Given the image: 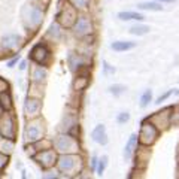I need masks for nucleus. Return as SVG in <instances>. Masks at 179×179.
I'll return each instance as SVG.
<instances>
[{
	"label": "nucleus",
	"instance_id": "1",
	"mask_svg": "<svg viewBox=\"0 0 179 179\" xmlns=\"http://www.w3.org/2000/svg\"><path fill=\"white\" fill-rule=\"evenodd\" d=\"M160 131L155 125L152 124L151 121L145 119L142 125H140V131H139L138 136V142L140 145H145V146H151L157 139H158Z\"/></svg>",
	"mask_w": 179,
	"mask_h": 179
},
{
	"label": "nucleus",
	"instance_id": "2",
	"mask_svg": "<svg viewBox=\"0 0 179 179\" xmlns=\"http://www.w3.org/2000/svg\"><path fill=\"white\" fill-rule=\"evenodd\" d=\"M81 158L72 155V154H63L60 158L57 160V167L58 170L63 173H70L76 170V169H81Z\"/></svg>",
	"mask_w": 179,
	"mask_h": 179
},
{
	"label": "nucleus",
	"instance_id": "3",
	"mask_svg": "<svg viewBox=\"0 0 179 179\" xmlns=\"http://www.w3.org/2000/svg\"><path fill=\"white\" fill-rule=\"evenodd\" d=\"M79 146L78 142L75 140L73 136L70 134H60L55 139V149L61 154H69V152H75Z\"/></svg>",
	"mask_w": 179,
	"mask_h": 179
},
{
	"label": "nucleus",
	"instance_id": "4",
	"mask_svg": "<svg viewBox=\"0 0 179 179\" xmlns=\"http://www.w3.org/2000/svg\"><path fill=\"white\" fill-rule=\"evenodd\" d=\"M35 160L42 166V167H45V169H49V167H52V166L57 163V154H55L54 149H43L37 155H35Z\"/></svg>",
	"mask_w": 179,
	"mask_h": 179
},
{
	"label": "nucleus",
	"instance_id": "5",
	"mask_svg": "<svg viewBox=\"0 0 179 179\" xmlns=\"http://www.w3.org/2000/svg\"><path fill=\"white\" fill-rule=\"evenodd\" d=\"M43 127H42L41 123H33L30 124L26 128V133H24V138H26V142H30V143H35L36 140L39 139H43Z\"/></svg>",
	"mask_w": 179,
	"mask_h": 179
},
{
	"label": "nucleus",
	"instance_id": "6",
	"mask_svg": "<svg viewBox=\"0 0 179 179\" xmlns=\"http://www.w3.org/2000/svg\"><path fill=\"white\" fill-rule=\"evenodd\" d=\"M58 18H60V22H61L64 27H72L75 24V21L78 20V14H76V11H75V6H69L67 5L60 12Z\"/></svg>",
	"mask_w": 179,
	"mask_h": 179
},
{
	"label": "nucleus",
	"instance_id": "7",
	"mask_svg": "<svg viewBox=\"0 0 179 179\" xmlns=\"http://www.w3.org/2000/svg\"><path fill=\"white\" fill-rule=\"evenodd\" d=\"M0 133L5 136L6 139H14L15 136V127L14 121L9 115H3L2 121H0Z\"/></svg>",
	"mask_w": 179,
	"mask_h": 179
},
{
	"label": "nucleus",
	"instance_id": "8",
	"mask_svg": "<svg viewBox=\"0 0 179 179\" xmlns=\"http://www.w3.org/2000/svg\"><path fill=\"white\" fill-rule=\"evenodd\" d=\"M73 28H75V33L78 36H85L91 31L93 27H91V21H90L88 17H79V18L75 21Z\"/></svg>",
	"mask_w": 179,
	"mask_h": 179
},
{
	"label": "nucleus",
	"instance_id": "9",
	"mask_svg": "<svg viewBox=\"0 0 179 179\" xmlns=\"http://www.w3.org/2000/svg\"><path fill=\"white\" fill-rule=\"evenodd\" d=\"M31 58L39 64H43L49 58V51L46 49V46L43 45H36L35 48L31 49Z\"/></svg>",
	"mask_w": 179,
	"mask_h": 179
},
{
	"label": "nucleus",
	"instance_id": "10",
	"mask_svg": "<svg viewBox=\"0 0 179 179\" xmlns=\"http://www.w3.org/2000/svg\"><path fill=\"white\" fill-rule=\"evenodd\" d=\"M41 110V100L37 99H27L24 103V112L27 117H36Z\"/></svg>",
	"mask_w": 179,
	"mask_h": 179
},
{
	"label": "nucleus",
	"instance_id": "11",
	"mask_svg": "<svg viewBox=\"0 0 179 179\" xmlns=\"http://www.w3.org/2000/svg\"><path fill=\"white\" fill-rule=\"evenodd\" d=\"M91 136H93V140H94V142H97V143H100V145H106V143H108V134H106V127H104L103 124L97 125L96 128L93 130Z\"/></svg>",
	"mask_w": 179,
	"mask_h": 179
},
{
	"label": "nucleus",
	"instance_id": "12",
	"mask_svg": "<svg viewBox=\"0 0 179 179\" xmlns=\"http://www.w3.org/2000/svg\"><path fill=\"white\" fill-rule=\"evenodd\" d=\"M18 45H20V36L18 35L11 33V35H6L2 39V46L6 49H15Z\"/></svg>",
	"mask_w": 179,
	"mask_h": 179
},
{
	"label": "nucleus",
	"instance_id": "13",
	"mask_svg": "<svg viewBox=\"0 0 179 179\" xmlns=\"http://www.w3.org/2000/svg\"><path fill=\"white\" fill-rule=\"evenodd\" d=\"M28 17H30V24H31L33 27H37V26L42 22L43 14H42L41 9H37L36 6H31L30 7V14H28Z\"/></svg>",
	"mask_w": 179,
	"mask_h": 179
},
{
	"label": "nucleus",
	"instance_id": "14",
	"mask_svg": "<svg viewBox=\"0 0 179 179\" xmlns=\"http://www.w3.org/2000/svg\"><path fill=\"white\" fill-rule=\"evenodd\" d=\"M136 146H138V136H136V134H131L130 139H128V142H127V145H125V148H124V158L125 160L131 158V154H133Z\"/></svg>",
	"mask_w": 179,
	"mask_h": 179
},
{
	"label": "nucleus",
	"instance_id": "15",
	"mask_svg": "<svg viewBox=\"0 0 179 179\" xmlns=\"http://www.w3.org/2000/svg\"><path fill=\"white\" fill-rule=\"evenodd\" d=\"M136 46V43L134 42H114L112 45H110V48L114 49V51H118V52H123V51H128V49H133Z\"/></svg>",
	"mask_w": 179,
	"mask_h": 179
},
{
	"label": "nucleus",
	"instance_id": "16",
	"mask_svg": "<svg viewBox=\"0 0 179 179\" xmlns=\"http://www.w3.org/2000/svg\"><path fill=\"white\" fill-rule=\"evenodd\" d=\"M118 18H119V20H123V21H130V20L142 21V20H145V17L142 14L131 12V11H124V12H119V14H118Z\"/></svg>",
	"mask_w": 179,
	"mask_h": 179
},
{
	"label": "nucleus",
	"instance_id": "17",
	"mask_svg": "<svg viewBox=\"0 0 179 179\" xmlns=\"http://www.w3.org/2000/svg\"><path fill=\"white\" fill-rule=\"evenodd\" d=\"M138 7L142 9V11H154V12L163 11V6L157 2H143V3H139Z\"/></svg>",
	"mask_w": 179,
	"mask_h": 179
},
{
	"label": "nucleus",
	"instance_id": "18",
	"mask_svg": "<svg viewBox=\"0 0 179 179\" xmlns=\"http://www.w3.org/2000/svg\"><path fill=\"white\" fill-rule=\"evenodd\" d=\"M67 61H69V66H70V70H72V72L78 70L81 67V64H82V60H81V57L78 54H69Z\"/></svg>",
	"mask_w": 179,
	"mask_h": 179
},
{
	"label": "nucleus",
	"instance_id": "19",
	"mask_svg": "<svg viewBox=\"0 0 179 179\" xmlns=\"http://www.w3.org/2000/svg\"><path fill=\"white\" fill-rule=\"evenodd\" d=\"M14 149V139H3L2 142H0V151L3 152V154H6L9 155L11 152Z\"/></svg>",
	"mask_w": 179,
	"mask_h": 179
},
{
	"label": "nucleus",
	"instance_id": "20",
	"mask_svg": "<svg viewBox=\"0 0 179 179\" xmlns=\"http://www.w3.org/2000/svg\"><path fill=\"white\" fill-rule=\"evenodd\" d=\"M0 106L6 110H9L12 108V99H11V94L7 91H3L0 94Z\"/></svg>",
	"mask_w": 179,
	"mask_h": 179
},
{
	"label": "nucleus",
	"instance_id": "21",
	"mask_svg": "<svg viewBox=\"0 0 179 179\" xmlns=\"http://www.w3.org/2000/svg\"><path fill=\"white\" fill-rule=\"evenodd\" d=\"M130 33L136 36H143L146 33H149V27L148 26H142V24H138V26H133L130 27Z\"/></svg>",
	"mask_w": 179,
	"mask_h": 179
},
{
	"label": "nucleus",
	"instance_id": "22",
	"mask_svg": "<svg viewBox=\"0 0 179 179\" xmlns=\"http://www.w3.org/2000/svg\"><path fill=\"white\" fill-rule=\"evenodd\" d=\"M46 70L42 69V67H36L33 70V81L35 82H42V81H45V78H46Z\"/></svg>",
	"mask_w": 179,
	"mask_h": 179
},
{
	"label": "nucleus",
	"instance_id": "23",
	"mask_svg": "<svg viewBox=\"0 0 179 179\" xmlns=\"http://www.w3.org/2000/svg\"><path fill=\"white\" fill-rule=\"evenodd\" d=\"M151 99H152V91L151 90H146L142 94V97H140V108H146L149 104V102H151Z\"/></svg>",
	"mask_w": 179,
	"mask_h": 179
},
{
	"label": "nucleus",
	"instance_id": "24",
	"mask_svg": "<svg viewBox=\"0 0 179 179\" xmlns=\"http://www.w3.org/2000/svg\"><path fill=\"white\" fill-rule=\"evenodd\" d=\"M125 90L127 88H125L124 85H121V84H115V85H112V87L109 88V91L114 94V96H121Z\"/></svg>",
	"mask_w": 179,
	"mask_h": 179
},
{
	"label": "nucleus",
	"instance_id": "25",
	"mask_svg": "<svg viewBox=\"0 0 179 179\" xmlns=\"http://www.w3.org/2000/svg\"><path fill=\"white\" fill-rule=\"evenodd\" d=\"M88 84V76H82V78H78L75 81V88L76 90H84Z\"/></svg>",
	"mask_w": 179,
	"mask_h": 179
},
{
	"label": "nucleus",
	"instance_id": "26",
	"mask_svg": "<svg viewBox=\"0 0 179 179\" xmlns=\"http://www.w3.org/2000/svg\"><path fill=\"white\" fill-rule=\"evenodd\" d=\"M49 35L54 36L55 39H58V37L61 36V31H60V27H58V24H52V26L49 27Z\"/></svg>",
	"mask_w": 179,
	"mask_h": 179
},
{
	"label": "nucleus",
	"instance_id": "27",
	"mask_svg": "<svg viewBox=\"0 0 179 179\" xmlns=\"http://www.w3.org/2000/svg\"><path fill=\"white\" fill-rule=\"evenodd\" d=\"M106 166H108V157H106V155H103V157H102V160H100V163H99V169H97L99 175H103L104 169H106Z\"/></svg>",
	"mask_w": 179,
	"mask_h": 179
},
{
	"label": "nucleus",
	"instance_id": "28",
	"mask_svg": "<svg viewBox=\"0 0 179 179\" xmlns=\"http://www.w3.org/2000/svg\"><path fill=\"white\" fill-rule=\"evenodd\" d=\"M128 119H130V114L128 112H121V114H118V117H117V121L119 124H125Z\"/></svg>",
	"mask_w": 179,
	"mask_h": 179
},
{
	"label": "nucleus",
	"instance_id": "29",
	"mask_svg": "<svg viewBox=\"0 0 179 179\" xmlns=\"http://www.w3.org/2000/svg\"><path fill=\"white\" fill-rule=\"evenodd\" d=\"M72 6L75 7H87L90 3V0H70Z\"/></svg>",
	"mask_w": 179,
	"mask_h": 179
},
{
	"label": "nucleus",
	"instance_id": "30",
	"mask_svg": "<svg viewBox=\"0 0 179 179\" xmlns=\"http://www.w3.org/2000/svg\"><path fill=\"white\" fill-rule=\"evenodd\" d=\"M103 70H104L106 75H109V73L110 75H114V73H115V67H112L108 61H103Z\"/></svg>",
	"mask_w": 179,
	"mask_h": 179
},
{
	"label": "nucleus",
	"instance_id": "31",
	"mask_svg": "<svg viewBox=\"0 0 179 179\" xmlns=\"http://www.w3.org/2000/svg\"><path fill=\"white\" fill-rule=\"evenodd\" d=\"M172 94H173V90H170V91H167V93H164L163 96H160L158 99H157V102H155V104H161V103H163V102L166 100V99H169V97L172 96Z\"/></svg>",
	"mask_w": 179,
	"mask_h": 179
},
{
	"label": "nucleus",
	"instance_id": "32",
	"mask_svg": "<svg viewBox=\"0 0 179 179\" xmlns=\"http://www.w3.org/2000/svg\"><path fill=\"white\" fill-rule=\"evenodd\" d=\"M6 164H7V155L0 151V170H2V169H3Z\"/></svg>",
	"mask_w": 179,
	"mask_h": 179
},
{
	"label": "nucleus",
	"instance_id": "33",
	"mask_svg": "<svg viewBox=\"0 0 179 179\" xmlns=\"http://www.w3.org/2000/svg\"><path fill=\"white\" fill-rule=\"evenodd\" d=\"M6 90H7V82L3 81V79H0V93H3V91H6Z\"/></svg>",
	"mask_w": 179,
	"mask_h": 179
},
{
	"label": "nucleus",
	"instance_id": "34",
	"mask_svg": "<svg viewBox=\"0 0 179 179\" xmlns=\"http://www.w3.org/2000/svg\"><path fill=\"white\" fill-rule=\"evenodd\" d=\"M17 61H18V57H17L15 60H12V61H9V63H7V66H9V67H14V64H15Z\"/></svg>",
	"mask_w": 179,
	"mask_h": 179
},
{
	"label": "nucleus",
	"instance_id": "35",
	"mask_svg": "<svg viewBox=\"0 0 179 179\" xmlns=\"http://www.w3.org/2000/svg\"><path fill=\"white\" fill-rule=\"evenodd\" d=\"M96 163H97V158L96 157H93V160H91V166H93V169L96 167Z\"/></svg>",
	"mask_w": 179,
	"mask_h": 179
},
{
	"label": "nucleus",
	"instance_id": "36",
	"mask_svg": "<svg viewBox=\"0 0 179 179\" xmlns=\"http://www.w3.org/2000/svg\"><path fill=\"white\" fill-rule=\"evenodd\" d=\"M157 2H163V3H175L176 0H157Z\"/></svg>",
	"mask_w": 179,
	"mask_h": 179
},
{
	"label": "nucleus",
	"instance_id": "37",
	"mask_svg": "<svg viewBox=\"0 0 179 179\" xmlns=\"http://www.w3.org/2000/svg\"><path fill=\"white\" fill-rule=\"evenodd\" d=\"M26 67H27V63H26V61H22V63H21V66H20V69H21V70H24Z\"/></svg>",
	"mask_w": 179,
	"mask_h": 179
},
{
	"label": "nucleus",
	"instance_id": "38",
	"mask_svg": "<svg viewBox=\"0 0 179 179\" xmlns=\"http://www.w3.org/2000/svg\"><path fill=\"white\" fill-rule=\"evenodd\" d=\"M178 158H179V146H178Z\"/></svg>",
	"mask_w": 179,
	"mask_h": 179
}]
</instances>
